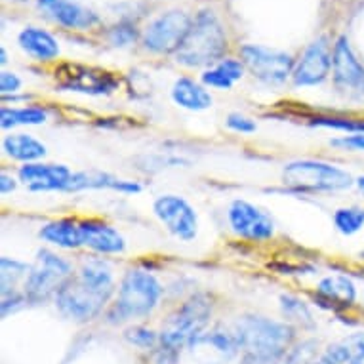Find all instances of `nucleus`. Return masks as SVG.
Returning <instances> with one entry per match:
<instances>
[{
    "instance_id": "5701e85b",
    "label": "nucleus",
    "mask_w": 364,
    "mask_h": 364,
    "mask_svg": "<svg viewBox=\"0 0 364 364\" xmlns=\"http://www.w3.org/2000/svg\"><path fill=\"white\" fill-rule=\"evenodd\" d=\"M323 357L332 364H364V332L349 334L328 346Z\"/></svg>"
},
{
    "instance_id": "473e14b6",
    "label": "nucleus",
    "mask_w": 364,
    "mask_h": 364,
    "mask_svg": "<svg viewBox=\"0 0 364 364\" xmlns=\"http://www.w3.org/2000/svg\"><path fill=\"white\" fill-rule=\"evenodd\" d=\"M124 338L130 341L132 346L141 347V349H151L156 346V341L161 340V336H156L153 330L144 328V326H134L124 332Z\"/></svg>"
},
{
    "instance_id": "39448f33",
    "label": "nucleus",
    "mask_w": 364,
    "mask_h": 364,
    "mask_svg": "<svg viewBox=\"0 0 364 364\" xmlns=\"http://www.w3.org/2000/svg\"><path fill=\"white\" fill-rule=\"evenodd\" d=\"M212 301L204 294H195L179 305L178 309L168 315L162 323L161 346L172 351H178L183 346H189L197 336H200L210 323Z\"/></svg>"
},
{
    "instance_id": "a19ab883",
    "label": "nucleus",
    "mask_w": 364,
    "mask_h": 364,
    "mask_svg": "<svg viewBox=\"0 0 364 364\" xmlns=\"http://www.w3.org/2000/svg\"><path fill=\"white\" fill-rule=\"evenodd\" d=\"M6 52H4V50H0V63H2V65H4V63H6Z\"/></svg>"
},
{
    "instance_id": "7c9ffc66",
    "label": "nucleus",
    "mask_w": 364,
    "mask_h": 364,
    "mask_svg": "<svg viewBox=\"0 0 364 364\" xmlns=\"http://www.w3.org/2000/svg\"><path fill=\"white\" fill-rule=\"evenodd\" d=\"M282 313L287 316L288 321H294V323L301 324L304 328H311L313 326V316H311L307 305L301 301V299L294 298V296H282L281 298Z\"/></svg>"
},
{
    "instance_id": "f3484780",
    "label": "nucleus",
    "mask_w": 364,
    "mask_h": 364,
    "mask_svg": "<svg viewBox=\"0 0 364 364\" xmlns=\"http://www.w3.org/2000/svg\"><path fill=\"white\" fill-rule=\"evenodd\" d=\"M38 8L67 29H90L97 23L96 14L77 0H38Z\"/></svg>"
},
{
    "instance_id": "72a5a7b5",
    "label": "nucleus",
    "mask_w": 364,
    "mask_h": 364,
    "mask_svg": "<svg viewBox=\"0 0 364 364\" xmlns=\"http://www.w3.org/2000/svg\"><path fill=\"white\" fill-rule=\"evenodd\" d=\"M330 144L334 147L346 151H355V153H364V134H349V136H341L338 139H332Z\"/></svg>"
},
{
    "instance_id": "9b49d317",
    "label": "nucleus",
    "mask_w": 364,
    "mask_h": 364,
    "mask_svg": "<svg viewBox=\"0 0 364 364\" xmlns=\"http://www.w3.org/2000/svg\"><path fill=\"white\" fill-rule=\"evenodd\" d=\"M332 77L341 94L364 100V65L357 60L347 36H340L332 50Z\"/></svg>"
},
{
    "instance_id": "7ed1b4c3",
    "label": "nucleus",
    "mask_w": 364,
    "mask_h": 364,
    "mask_svg": "<svg viewBox=\"0 0 364 364\" xmlns=\"http://www.w3.org/2000/svg\"><path fill=\"white\" fill-rule=\"evenodd\" d=\"M233 334L240 349L252 355H275L290 349L296 330L290 323L262 315H242L235 323Z\"/></svg>"
},
{
    "instance_id": "58836bf2",
    "label": "nucleus",
    "mask_w": 364,
    "mask_h": 364,
    "mask_svg": "<svg viewBox=\"0 0 364 364\" xmlns=\"http://www.w3.org/2000/svg\"><path fill=\"white\" fill-rule=\"evenodd\" d=\"M16 189V179L12 176H8V173H2L0 176V193L2 195H8V193H12Z\"/></svg>"
},
{
    "instance_id": "f257e3e1",
    "label": "nucleus",
    "mask_w": 364,
    "mask_h": 364,
    "mask_svg": "<svg viewBox=\"0 0 364 364\" xmlns=\"http://www.w3.org/2000/svg\"><path fill=\"white\" fill-rule=\"evenodd\" d=\"M114 281L111 267L103 259H86L55 294V307L71 321L88 323L103 311L113 296Z\"/></svg>"
},
{
    "instance_id": "1a4fd4ad",
    "label": "nucleus",
    "mask_w": 364,
    "mask_h": 364,
    "mask_svg": "<svg viewBox=\"0 0 364 364\" xmlns=\"http://www.w3.org/2000/svg\"><path fill=\"white\" fill-rule=\"evenodd\" d=\"M191 25V18L186 12L173 10V12L162 14L161 18H156L145 31V48L155 54H170V52L176 54L181 42L186 41Z\"/></svg>"
},
{
    "instance_id": "37998d69",
    "label": "nucleus",
    "mask_w": 364,
    "mask_h": 364,
    "mask_svg": "<svg viewBox=\"0 0 364 364\" xmlns=\"http://www.w3.org/2000/svg\"><path fill=\"white\" fill-rule=\"evenodd\" d=\"M360 257H364V252H363V254H360Z\"/></svg>"
},
{
    "instance_id": "c756f323",
    "label": "nucleus",
    "mask_w": 364,
    "mask_h": 364,
    "mask_svg": "<svg viewBox=\"0 0 364 364\" xmlns=\"http://www.w3.org/2000/svg\"><path fill=\"white\" fill-rule=\"evenodd\" d=\"M334 225L341 235L358 233L364 227V210L349 206V208H338L334 212Z\"/></svg>"
},
{
    "instance_id": "2f4dec72",
    "label": "nucleus",
    "mask_w": 364,
    "mask_h": 364,
    "mask_svg": "<svg viewBox=\"0 0 364 364\" xmlns=\"http://www.w3.org/2000/svg\"><path fill=\"white\" fill-rule=\"evenodd\" d=\"M313 126H323L332 130H341L347 134H364V120L346 119V117H316L311 120Z\"/></svg>"
},
{
    "instance_id": "c9c22d12",
    "label": "nucleus",
    "mask_w": 364,
    "mask_h": 364,
    "mask_svg": "<svg viewBox=\"0 0 364 364\" xmlns=\"http://www.w3.org/2000/svg\"><path fill=\"white\" fill-rule=\"evenodd\" d=\"M136 36H138V33L130 25H119L111 31V42L114 46H126V44L136 41Z\"/></svg>"
},
{
    "instance_id": "f704fd0d",
    "label": "nucleus",
    "mask_w": 364,
    "mask_h": 364,
    "mask_svg": "<svg viewBox=\"0 0 364 364\" xmlns=\"http://www.w3.org/2000/svg\"><path fill=\"white\" fill-rule=\"evenodd\" d=\"M227 126L233 132H240V134H252V132H256V122L252 119H248V117H245V114L239 113L229 114Z\"/></svg>"
},
{
    "instance_id": "0eeeda50",
    "label": "nucleus",
    "mask_w": 364,
    "mask_h": 364,
    "mask_svg": "<svg viewBox=\"0 0 364 364\" xmlns=\"http://www.w3.org/2000/svg\"><path fill=\"white\" fill-rule=\"evenodd\" d=\"M73 277L71 263L50 250H41L25 279V296L33 304L46 301Z\"/></svg>"
},
{
    "instance_id": "aec40b11",
    "label": "nucleus",
    "mask_w": 364,
    "mask_h": 364,
    "mask_svg": "<svg viewBox=\"0 0 364 364\" xmlns=\"http://www.w3.org/2000/svg\"><path fill=\"white\" fill-rule=\"evenodd\" d=\"M42 240H46L50 245L65 250H75L84 246L82 231H80V221L75 220H55L50 221L46 225H42L38 231Z\"/></svg>"
},
{
    "instance_id": "e433bc0d",
    "label": "nucleus",
    "mask_w": 364,
    "mask_h": 364,
    "mask_svg": "<svg viewBox=\"0 0 364 364\" xmlns=\"http://www.w3.org/2000/svg\"><path fill=\"white\" fill-rule=\"evenodd\" d=\"M25 301H29L27 299V296H21V294H6V296H2V316H8L10 313H14V311L21 309L25 305Z\"/></svg>"
},
{
    "instance_id": "2eb2a0df",
    "label": "nucleus",
    "mask_w": 364,
    "mask_h": 364,
    "mask_svg": "<svg viewBox=\"0 0 364 364\" xmlns=\"http://www.w3.org/2000/svg\"><path fill=\"white\" fill-rule=\"evenodd\" d=\"M332 69V54H330L328 41L321 36L311 42L307 50L294 67L292 78L296 86H316L326 80Z\"/></svg>"
},
{
    "instance_id": "b1692460",
    "label": "nucleus",
    "mask_w": 364,
    "mask_h": 364,
    "mask_svg": "<svg viewBox=\"0 0 364 364\" xmlns=\"http://www.w3.org/2000/svg\"><path fill=\"white\" fill-rule=\"evenodd\" d=\"M2 149L14 161H21L25 164L35 162L46 155V145L41 144L38 139L29 136V134H16L8 136L2 141Z\"/></svg>"
},
{
    "instance_id": "20e7f679",
    "label": "nucleus",
    "mask_w": 364,
    "mask_h": 364,
    "mask_svg": "<svg viewBox=\"0 0 364 364\" xmlns=\"http://www.w3.org/2000/svg\"><path fill=\"white\" fill-rule=\"evenodd\" d=\"M225 48V33L218 18L212 12H200L176 52V61L186 67L212 65L221 61Z\"/></svg>"
},
{
    "instance_id": "bb28decb",
    "label": "nucleus",
    "mask_w": 364,
    "mask_h": 364,
    "mask_svg": "<svg viewBox=\"0 0 364 364\" xmlns=\"http://www.w3.org/2000/svg\"><path fill=\"white\" fill-rule=\"evenodd\" d=\"M315 341H304L299 346L292 347L284 353H275V355H252L246 353L242 358V364H307L309 357L313 355Z\"/></svg>"
},
{
    "instance_id": "393cba45",
    "label": "nucleus",
    "mask_w": 364,
    "mask_h": 364,
    "mask_svg": "<svg viewBox=\"0 0 364 364\" xmlns=\"http://www.w3.org/2000/svg\"><path fill=\"white\" fill-rule=\"evenodd\" d=\"M242 75H245V63L233 58H225L215 67L203 73V82L210 88L231 90L233 84L242 78Z\"/></svg>"
},
{
    "instance_id": "6e6552de",
    "label": "nucleus",
    "mask_w": 364,
    "mask_h": 364,
    "mask_svg": "<svg viewBox=\"0 0 364 364\" xmlns=\"http://www.w3.org/2000/svg\"><path fill=\"white\" fill-rule=\"evenodd\" d=\"M240 58L252 75L262 82L281 84L294 73L292 55L281 50L246 44L240 48Z\"/></svg>"
},
{
    "instance_id": "423d86ee",
    "label": "nucleus",
    "mask_w": 364,
    "mask_h": 364,
    "mask_svg": "<svg viewBox=\"0 0 364 364\" xmlns=\"http://www.w3.org/2000/svg\"><path fill=\"white\" fill-rule=\"evenodd\" d=\"M282 179L298 191L336 193L355 186L351 173L323 161H296L282 170Z\"/></svg>"
},
{
    "instance_id": "f03ea898",
    "label": "nucleus",
    "mask_w": 364,
    "mask_h": 364,
    "mask_svg": "<svg viewBox=\"0 0 364 364\" xmlns=\"http://www.w3.org/2000/svg\"><path fill=\"white\" fill-rule=\"evenodd\" d=\"M162 287L159 279L145 269H130L120 281L119 298L109 311V323L119 324L149 315L159 305Z\"/></svg>"
},
{
    "instance_id": "4468645a",
    "label": "nucleus",
    "mask_w": 364,
    "mask_h": 364,
    "mask_svg": "<svg viewBox=\"0 0 364 364\" xmlns=\"http://www.w3.org/2000/svg\"><path fill=\"white\" fill-rule=\"evenodd\" d=\"M187 347L191 357L200 364H227L229 360H233L240 349L233 332L221 328L203 332Z\"/></svg>"
},
{
    "instance_id": "4be33fe9",
    "label": "nucleus",
    "mask_w": 364,
    "mask_h": 364,
    "mask_svg": "<svg viewBox=\"0 0 364 364\" xmlns=\"http://www.w3.org/2000/svg\"><path fill=\"white\" fill-rule=\"evenodd\" d=\"M172 100L179 107L189 111H204L212 107V96L204 86L197 84L191 78H179L172 88Z\"/></svg>"
},
{
    "instance_id": "a211bd4d",
    "label": "nucleus",
    "mask_w": 364,
    "mask_h": 364,
    "mask_svg": "<svg viewBox=\"0 0 364 364\" xmlns=\"http://www.w3.org/2000/svg\"><path fill=\"white\" fill-rule=\"evenodd\" d=\"M80 231H82V242L97 254H122L126 250L124 237L109 225L107 221L102 220H84L80 221Z\"/></svg>"
},
{
    "instance_id": "c85d7f7f",
    "label": "nucleus",
    "mask_w": 364,
    "mask_h": 364,
    "mask_svg": "<svg viewBox=\"0 0 364 364\" xmlns=\"http://www.w3.org/2000/svg\"><path fill=\"white\" fill-rule=\"evenodd\" d=\"M0 281H2V296L14 292V287L18 284V281L27 279L31 267L25 263L18 262V259H10V257H2L0 259Z\"/></svg>"
},
{
    "instance_id": "4c0bfd02",
    "label": "nucleus",
    "mask_w": 364,
    "mask_h": 364,
    "mask_svg": "<svg viewBox=\"0 0 364 364\" xmlns=\"http://www.w3.org/2000/svg\"><path fill=\"white\" fill-rule=\"evenodd\" d=\"M19 88H21V78L16 73L2 71V75H0V92L4 96H8V94H16Z\"/></svg>"
},
{
    "instance_id": "ea45409f",
    "label": "nucleus",
    "mask_w": 364,
    "mask_h": 364,
    "mask_svg": "<svg viewBox=\"0 0 364 364\" xmlns=\"http://www.w3.org/2000/svg\"><path fill=\"white\" fill-rule=\"evenodd\" d=\"M355 186H357L358 189H360V191L364 193V176H360V178L355 179Z\"/></svg>"
},
{
    "instance_id": "dca6fc26",
    "label": "nucleus",
    "mask_w": 364,
    "mask_h": 364,
    "mask_svg": "<svg viewBox=\"0 0 364 364\" xmlns=\"http://www.w3.org/2000/svg\"><path fill=\"white\" fill-rule=\"evenodd\" d=\"M73 172L63 164H38L29 162L19 168V179L31 191H63Z\"/></svg>"
},
{
    "instance_id": "ddd939ff",
    "label": "nucleus",
    "mask_w": 364,
    "mask_h": 364,
    "mask_svg": "<svg viewBox=\"0 0 364 364\" xmlns=\"http://www.w3.org/2000/svg\"><path fill=\"white\" fill-rule=\"evenodd\" d=\"M55 77L60 80L61 88L82 92L90 96L109 94L119 86V80L111 73L96 69V67L63 65L60 71H55Z\"/></svg>"
},
{
    "instance_id": "79ce46f5",
    "label": "nucleus",
    "mask_w": 364,
    "mask_h": 364,
    "mask_svg": "<svg viewBox=\"0 0 364 364\" xmlns=\"http://www.w3.org/2000/svg\"><path fill=\"white\" fill-rule=\"evenodd\" d=\"M14 2H25V0H14Z\"/></svg>"
},
{
    "instance_id": "cd10ccee",
    "label": "nucleus",
    "mask_w": 364,
    "mask_h": 364,
    "mask_svg": "<svg viewBox=\"0 0 364 364\" xmlns=\"http://www.w3.org/2000/svg\"><path fill=\"white\" fill-rule=\"evenodd\" d=\"M46 119H48V113L42 107H2V111H0V126L4 130L14 128V126L42 124V122H46Z\"/></svg>"
},
{
    "instance_id": "6ab92c4d",
    "label": "nucleus",
    "mask_w": 364,
    "mask_h": 364,
    "mask_svg": "<svg viewBox=\"0 0 364 364\" xmlns=\"http://www.w3.org/2000/svg\"><path fill=\"white\" fill-rule=\"evenodd\" d=\"M82 189H113V191L120 193H139L141 186L136 181L114 178L111 173L90 170V172H75L63 187V191H82Z\"/></svg>"
},
{
    "instance_id": "a878e982",
    "label": "nucleus",
    "mask_w": 364,
    "mask_h": 364,
    "mask_svg": "<svg viewBox=\"0 0 364 364\" xmlns=\"http://www.w3.org/2000/svg\"><path fill=\"white\" fill-rule=\"evenodd\" d=\"M316 292H318L321 298H324L326 301H332L334 305H340V307H349L357 299V288L351 282V279L341 275L323 279L318 282Z\"/></svg>"
},
{
    "instance_id": "412c9836",
    "label": "nucleus",
    "mask_w": 364,
    "mask_h": 364,
    "mask_svg": "<svg viewBox=\"0 0 364 364\" xmlns=\"http://www.w3.org/2000/svg\"><path fill=\"white\" fill-rule=\"evenodd\" d=\"M19 46L38 61H50L58 58L60 46L54 36L38 27H27L19 33Z\"/></svg>"
},
{
    "instance_id": "f8f14e48",
    "label": "nucleus",
    "mask_w": 364,
    "mask_h": 364,
    "mask_svg": "<svg viewBox=\"0 0 364 364\" xmlns=\"http://www.w3.org/2000/svg\"><path fill=\"white\" fill-rule=\"evenodd\" d=\"M235 235L246 240H269L275 235V223L262 208L246 200H235L227 212Z\"/></svg>"
},
{
    "instance_id": "9d476101",
    "label": "nucleus",
    "mask_w": 364,
    "mask_h": 364,
    "mask_svg": "<svg viewBox=\"0 0 364 364\" xmlns=\"http://www.w3.org/2000/svg\"><path fill=\"white\" fill-rule=\"evenodd\" d=\"M153 212L176 239L189 242L197 237L198 215L183 197L162 195L153 204Z\"/></svg>"
}]
</instances>
